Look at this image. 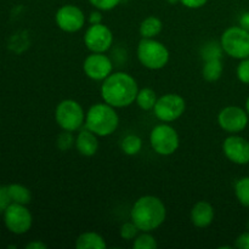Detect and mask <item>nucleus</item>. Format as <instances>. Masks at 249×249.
Returning a JSON list of instances; mask_svg holds the SVG:
<instances>
[{"label": "nucleus", "mask_w": 249, "mask_h": 249, "mask_svg": "<svg viewBox=\"0 0 249 249\" xmlns=\"http://www.w3.org/2000/svg\"><path fill=\"white\" fill-rule=\"evenodd\" d=\"M27 249H46L48 248V245H45L44 242L41 241H33V242L28 243L26 246Z\"/></svg>", "instance_id": "nucleus-35"}, {"label": "nucleus", "mask_w": 249, "mask_h": 249, "mask_svg": "<svg viewBox=\"0 0 249 249\" xmlns=\"http://www.w3.org/2000/svg\"><path fill=\"white\" fill-rule=\"evenodd\" d=\"M157 247V241H156L155 236L151 235V232L140 233L136 236L133 242L134 249H156Z\"/></svg>", "instance_id": "nucleus-25"}, {"label": "nucleus", "mask_w": 249, "mask_h": 249, "mask_svg": "<svg viewBox=\"0 0 249 249\" xmlns=\"http://www.w3.org/2000/svg\"><path fill=\"white\" fill-rule=\"evenodd\" d=\"M56 146L63 152L75 146V136L73 135V131L62 130V133L58 134L56 139Z\"/></svg>", "instance_id": "nucleus-26"}, {"label": "nucleus", "mask_w": 249, "mask_h": 249, "mask_svg": "<svg viewBox=\"0 0 249 249\" xmlns=\"http://www.w3.org/2000/svg\"><path fill=\"white\" fill-rule=\"evenodd\" d=\"M75 148L84 157H92L99 150V136L84 126L75 136Z\"/></svg>", "instance_id": "nucleus-16"}, {"label": "nucleus", "mask_w": 249, "mask_h": 249, "mask_svg": "<svg viewBox=\"0 0 249 249\" xmlns=\"http://www.w3.org/2000/svg\"><path fill=\"white\" fill-rule=\"evenodd\" d=\"M246 111H247V113H248V116H249V96L247 97V100H246Z\"/></svg>", "instance_id": "nucleus-36"}, {"label": "nucleus", "mask_w": 249, "mask_h": 249, "mask_svg": "<svg viewBox=\"0 0 249 249\" xmlns=\"http://www.w3.org/2000/svg\"><path fill=\"white\" fill-rule=\"evenodd\" d=\"M139 232H140V230H139L138 226H136L131 220L124 223L123 225H122L121 231H119L121 237L125 241H134L136 236L139 235Z\"/></svg>", "instance_id": "nucleus-27"}, {"label": "nucleus", "mask_w": 249, "mask_h": 249, "mask_svg": "<svg viewBox=\"0 0 249 249\" xmlns=\"http://www.w3.org/2000/svg\"><path fill=\"white\" fill-rule=\"evenodd\" d=\"M7 189H9V195L11 197L12 203L23 204V206L31 203L32 194L26 186L19 184H11L7 186Z\"/></svg>", "instance_id": "nucleus-21"}, {"label": "nucleus", "mask_w": 249, "mask_h": 249, "mask_svg": "<svg viewBox=\"0 0 249 249\" xmlns=\"http://www.w3.org/2000/svg\"><path fill=\"white\" fill-rule=\"evenodd\" d=\"M55 22L61 31L66 33H75L85 26L87 17L79 6L66 4L56 11Z\"/></svg>", "instance_id": "nucleus-10"}, {"label": "nucleus", "mask_w": 249, "mask_h": 249, "mask_svg": "<svg viewBox=\"0 0 249 249\" xmlns=\"http://www.w3.org/2000/svg\"><path fill=\"white\" fill-rule=\"evenodd\" d=\"M106 247L105 238L94 231L80 233L75 241V248L78 249H105Z\"/></svg>", "instance_id": "nucleus-17"}, {"label": "nucleus", "mask_w": 249, "mask_h": 249, "mask_svg": "<svg viewBox=\"0 0 249 249\" xmlns=\"http://www.w3.org/2000/svg\"><path fill=\"white\" fill-rule=\"evenodd\" d=\"M235 195L243 207L249 208V177H243L236 181Z\"/></svg>", "instance_id": "nucleus-23"}, {"label": "nucleus", "mask_w": 249, "mask_h": 249, "mask_svg": "<svg viewBox=\"0 0 249 249\" xmlns=\"http://www.w3.org/2000/svg\"><path fill=\"white\" fill-rule=\"evenodd\" d=\"M236 248L238 249H249V231L241 233L235 241Z\"/></svg>", "instance_id": "nucleus-31"}, {"label": "nucleus", "mask_w": 249, "mask_h": 249, "mask_svg": "<svg viewBox=\"0 0 249 249\" xmlns=\"http://www.w3.org/2000/svg\"><path fill=\"white\" fill-rule=\"evenodd\" d=\"M236 75L241 83L249 85V57L241 60L236 68Z\"/></svg>", "instance_id": "nucleus-28"}, {"label": "nucleus", "mask_w": 249, "mask_h": 249, "mask_svg": "<svg viewBox=\"0 0 249 249\" xmlns=\"http://www.w3.org/2000/svg\"><path fill=\"white\" fill-rule=\"evenodd\" d=\"M224 65L221 58H213V60L204 61L203 68H202V75L207 82L214 83L219 80L223 75Z\"/></svg>", "instance_id": "nucleus-19"}, {"label": "nucleus", "mask_w": 249, "mask_h": 249, "mask_svg": "<svg viewBox=\"0 0 249 249\" xmlns=\"http://www.w3.org/2000/svg\"><path fill=\"white\" fill-rule=\"evenodd\" d=\"M180 2L187 9H201L208 2V0H180Z\"/></svg>", "instance_id": "nucleus-32"}, {"label": "nucleus", "mask_w": 249, "mask_h": 249, "mask_svg": "<svg viewBox=\"0 0 249 249\" xmlns=\"http://www.w3.org/2000/svg\"><path fill=\"white\" fill-rule=\"evenodd\" d=\"M4 223L10 232L15 235H23L31 230L33 216L26 206L11 203L4 212Z\"/></svg>", "instance_id": "nucleus-9"}, {"label": "nucleus", "mask_w": 249, "mask_h": 249, "mask_svg": "<svg viewBox=\"0 0 249 249\" xmlns=\"http://www.w3.org/2000/svg\"><path fill=\"white\" fill-rule=\"evenodd\" d=\"M150 143L152 150L160 156H172L180 146V136L174 126L168 123L156 125L151 130Z\"/></svg>", "instance_id": "nucleus-7"}, {"label": "nucleus", "mask_w": 249, "mask_h": 249, "mask_svg": "<svg viewBox=\"0 0 249 249\" xmlns=\"http://www.w3.org/2000/svg\"><path fill=\"white\" fill-rule=\"evenodd\" d=\"M185 109L186 101L184 97L179 94L168 92L158 97L152 111L158 121L163 123H172L185 113Z\"/></svg>", "instance_id": "nucleus-8"}, {"label": "nucleus", "mask_w": 249, "mask_h": 249, "mask_svg": "<svg viewBox=\"0 0 249 249\" xmlns=\"http://www.w3.org/2000/svg\"><path fill=\"white\" fill-rule=\"evenodd\" d=\"M119 125V116L116 108L106 102L95 104L88 109L84 126L99 138L109 136Z\"/></svg>", "instance_id": "nucleus-3"}, {"label": "nucleus", "mask_w": 249, "mask_h": 249, "mask_svg": "<svg viewBox=\"0 0 249 249\" xmlns=\"http://www.w3.org/2000/svg\"><path fill=\"white\" fill-rule=\"evenodd\" d=\"M121 148L126 156H136L142 150V139L135 134H129L122 140Z\"/></svg>", "instance_id": "nucleus-22"}, {"label": "nucleus", "mask_w": 249, "mask_h": 249, "mask_svg": "<svg viewBox=\"0 0 249 249\" xmlns=\"http://www.w3.org/2000/svg\"><path fill=\"white\" fill-rule=\"evenodd\" d=\"M168 2H169L170 5H175V4H178V2H180V0H167Z\"/></svg>", "instance_id": "nucleus-37"}, {"label": "nucleus", "mask_w": 249, "mask_h": 249, "mask_svg": "<svg viewBox=\"0 0 249 249\" xmlns=\"http://www.w3.org/2000/svg\"><path fill=\"white\" fill-rule=\"evenodd\" d=\"M167 208L156 196H142L135 201L130 211V220L141 232H152L165 221Z\"/></svg>", "instance_id": "nucleus-2"}, {"label": "nucleus", "mask_w": 249, "mask_h": 249, "mask_svg": "<svg viewBox=\"0 0 249 249\" xmlns=\"http://www.w3.org/2000/svg\"><path fill=\"white\" fill-rule=\"evenodd\" d=\"M88 1L100 11H111L121 4L122 0H88Z\"/></svg>", "instance_id": "nucleus-29"}, {"label": "nucleus", "mask_w": 249, "mask_h": 249, "mask_svg": "<svg viewBox=\"0 0 249 249\" xmlns=\"http://www.w3.org/2000/svg\"><path fill=\"white\" fill-rule=\"evenodd\" d=\"M223 152L233 164H249V141L243 136L237 134L229 135L223 142Z\"/></svg>", "instance_id": "nucleus-14"}, {"label": "nucleus", "mask_w": 249, "mask_h": 249, "mask_svg": "<svg viewBox=\"0 0 249 249\" xmlns=\"http://www.w3.org/2000/svg\"><path fill=\"white\" fill-rule=\"evenodd\" d=\"M138 60L145 68L158 71L168 65L170 58L169 50L156 38H142L136 49Z\"/></svg>", "instance_id": "nucleus-4"}, {"label": "nucleus", "mask_w": 249, "mask_h": 249, "mask_svg": "<svg viewBox=\"0 0 249 249\" xmlns=\"http://www.w3.org/2000/svg\"><path fill=\"white\" fill-rule=\"evenodd\" d=\"M224 53L236 60L249 57V32L241 26H232L225 29L220 38Z\"/></svg>", "instance_id": "nucleus-6"}, {"label": "nucleus", "mask_w": 249, "mask_h": 249, "mask_svg": "<svg viewBox=\"0 0 249 249\" xmlns=\"http://www.w3.org/2000/svg\"><path fill=\"white\" fill-rule=\"evenodd\" d=\"M101 97L114 108L129 107L135 102L139 92L138 82L126 72H112L102 80Z\"/></svg>", "instance_id": "nucleus-1"}, {"label": "nucleus", "mask_w": 249, "mask_h": 249, "mask_svg": "<svg viewBox=\"0 0 249 249\" xmlns=\"http://www.w3.org/2000/svg\"><path fill=\"white\" fill-rule=\"evenodd\" d=\"M157 99L158 97L155 90L151 88H142V89H139L135 102L143 111H151L155 107Z\"/></svg>", "instance_id": "nucleus-20"}, {"label": "nucleus", "mask_w": 249, "mask_h": 249, "mask_svg": "<svg viewBox=\"0 0 249 249\" xmlns=\"http://www.w3.org/2000/svg\"><path fill=\"white\" fill-rule=\"evenodd\" d=\"M163 29L162 19L156 16H148L140 23L139 32L141 38H156Z\"/></svg>", "instance_id": "nucleus-18"}, {"label": "nucleus", "mask_w": 249, "mask_h": 249, "mask_svg": "<svg viewBox=\"0 0 249 249\" xmlns=\"http://www.w3.org/2000/svg\"><path fill=\"white\" fill-rule=\"evenodd\" d=\"M11 203L12 201L7 186H0V213H4Z\"/></svg>", "instance_id": "nucleus-30"}, {"label": "nucleus", "mask_w": 249, "mask_h": 249, "mask_svg": "<svg viewBox=\"0 0 249 249\" xmlns=\"http://www.w3.org/2000/svg\"><path fill=\"white\" fill-rule=\"evenodd\" d=\"M90 24H97V23H102V14L100 10H95L92 11L91 14L89 15V18H88Z\"/></svg>", "instance_id": "nucleus-33"}, {"label": "nucleus", "mask_w": 249, "mask_h": 249, "mask_svg": "<svg viewBox=\"0 0 249 249\" xmlns=\"http://www.w3.org/2000/svg\"><path fill=\"white\" fill-rule=\"evenodd\" d=\"M84 44L90 53H106L113 44V33L104 23L90 24L84 34Z\"/></svg>", "instance_id": "nucleus-11"}, {"label": "nucleus", "mask_w": 249, "mask_h": 249, "mask_svg": "<svg viewBox=\"0 0 249 249\" xmlns=\"http://www.w3.org/2000/svg\"><path fill=\"white\" fill-rule=\"evenodd\" d=\"M249 116L246 108L240 106L224 107L218 114V124L224 131L238 134L247 128Z\"/></svg>", "instance_id": "nucleus-12"}, {"label": "nucleus", "mask_w": 249, "mask_h": 249, "mask_svg": "<svg viewBox=\"0 0 249 249\" xmlns=\"http://www.w3.org/2000/svg\"><path fill=\"white\" fill-rule=\"evenodd\" d=\"M85 75L95 82H102L113 72V62L106 53H91L83 62Z\"/></svg>", "instance_id": "nucleus-13"}, {"label": "nucleus", "mask_w": 249, "mask_h": 249, "mask_svg": "<svg viewBox=\"0 0 249 249\" xmlns=\"http://www.w3.org/2000/svg\"><path fill=\"white\" fill-rule=\"evenodd\" d=\"M84 108L78 101L73 99L62 100L56 106L55 121L62 130L78 131L85 124Z\"/></svg>", "instance_id": "nucleus-5"}, {"label": "nucleus", "mask_w": 249, "mask_h": 249, "mask_svg": "<svg viewBox=\"0 0 249 249\" xmlns=\"http://www.w3.org/2000/svg\"><path fill=\"white\" fill-rule=\"evenodd\" d=\"M214 215H215L214 207L209 202L199 201L192 207L190 219L196 228L206 229L213 223Z\"/></svg>", "instance_id": "nucleus-15"}, {"label": "nucleus", "mask_w": 249, "mask_h": 249, "mask_svg": "<svg viewBox=\"0 0 249 249\" xmlns=\"http://www.w3.org/2000/svg\"><path fill=\"white\" fill-rule=\"evenodd\" d=\"M224 50L221 48L220 41H208L201 48V57L204 61L213 60V58H223Z\"/></svg>", "instance_id": "nucleus-24"}, {"label": "nucleus", "mask_w": 249, "mask_h": 249, "mask_svg": "<svg viewBox=\"0 0 249 249\" xmlns=\"http://www.w3.org/2000/svg\"><path fill=\"white\" fill-rule=\"evenodd\" d=\"M240 24L238 26H241L242 28H245L246 31L249 32V11L247 12H243L242 15H241L240 17Z\"/></svg>", "instance_id": "nucleus-34"}]
</instances>
